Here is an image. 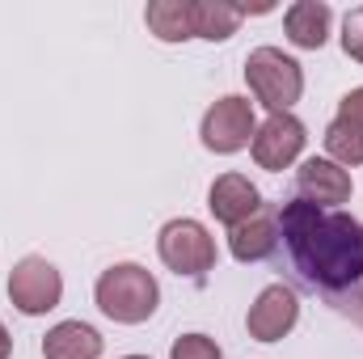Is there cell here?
<instances>
[{
    "label": "cell",
    "mask_w": 363,
    "mask_h": 359,
    "mask_svg": "<svg viewBox=\"0 0 363 359\" xmlns=\"http://www.w3.org/2000/svg\"><path fill=\"white\" fill-rule=\"evenodd\" d=\"M169 359H224V351L207 334H182L178 343L169 347Z\"/></svg>",
    "instance_id": "cell-17"
},
{
    "label": "cell",
    "mask_w": 363,
    "mask_h": 359,
    "mask_svg": "<svg viewBox=\"0 0 363 359\" xmlns=\"http://www.w3.org/2000/svg\"><path fill=\"white\" fill-rule=\"evenodd\" d=\"M245 85L271 114H291V106L304 93V72L279 47H258L245 60Z\"/></svg>",
    "instance_id": "cell-3"
},
{
    "label": "cell",
    "mask_w": 363,
    "mask_h": 359,
    "mask_svg": "<svg viewBox=\"0 0 363 359\" xmlns=\"http://www.w3.org/2000/svg\"><path fill=\"white\" fill-rule=\"evenodd\" d=\"M351 174L342 165H334L330 157H308L300 170H296V199L313 203V207H338L351 199Z\"/></svg>",
    "instance_id": "cell-9"
},
{
    "label": "cell",
    "mask_w": 363,
    "mask_h": 359,
    "mask_svg": "<svg viewBox=\"0 0 363 359\" xmlns=\"http://www.w3.org/2000/svg\"><path fill=\"white\" fill-rule=\"evenodd\" d=\"M93 296H97V309L118 326H140L161 304V287H157L152 270L140 263H114L110 270H101Z\"/></svg>",
    "instance_id": "cell-2"
},
{
    "label": "cell",
    "mask_w": 363,
    "mask_h": 359,
    "mask_svg": "<svg viewBox=\"0 0 363 359\" xmlns=\"http://www.w3.org/2000/svg\"><path fill=\"white\" fill-rule=\"evenodd\" d=\"M194 9V38H207V43H224L237 34L241 26V4H228V0H190Z\"/></svg>",
    "instance_id": "cell-15"
},
{
    "label": "cell",
    "mask_w": 363,
    "mask_h": 359,
    "mask_svg": "<svg viewBox=\"0 0 363 359\" xmlns=\"http://www.w3.org/2000/svg\"><path fill=\"white\" fill-rule=\"evenodd\" d=\"M9 300H13L17 313L43 317V313H51V309H60V300H64V279H60V270L51 267L47 258L26 254L17 267L9 270Z\"/></svg>",
    "instance_id": "cell-6"
},
{
    "label": "cell",
    "mask_w": 363,
    "mask_h": 359,
    "mask_svg": "<svg viewBox=\"0 0 363 359\" xmlns=\"http://www.w3.org/2000/svg\"><path fill=\"white\" fill-rule=\"evenodd\" d=\"M338 118H351V123H363V85L351 89L342 101H338Z\"/></svg>",
    "instance_id": "cell-19"
},
{
    "label": "cell",
    "mask_w": 363,
    "mask_h": 359,
    "mask_svg": "<svg viewBox=\"0 0 363 359\" xmlns=\"http://www.w3.org/2000/svg\"><path fill=\"white\" fill-rule=\"evenodd\" d=\"M123 359H148V355H123Z\"/></svg>",
    "instance_id": "cell-22"
},
{
    "label": "cell",
    "mask_w": 363,
    "mask_h": 359,
    "mask_svg": "<svg viewBox=\"0 0 363 359\" xmlns=\"http://www.w3.org/2000/svg\"><path fill=\"white\" fill-rule=\"evenodd\" d=\"M254 131H258L254 101H250V97H237V93L211 101L207 114H203V127H199L203 148H207V153H220V157H233V153L250 148V144H254Z\"/></svg>",
    "instance_id": "cell-4"
},
{
    "label": "cell",
    "mask_w": 363,
    "mask_h": 359,
    "mask_svg": "<svg viewBox=\"0 0 363 359\" xmlns=\"http://www.w3.org/2000/svg\"><path fill=\"white\" fill-rule=\"evenodd\" d=\"M347 317H351V321H359V326H363V292H359V300H355V304L347 309Z\"/></svg>",
    "instance_id": "cell-21"
},
{
    "label": "cell",
    "mask_w": 363,
    "mask_h": 359,
    "mask_svg": "<svg viewBox=\"0 0 363 359\" xmlns=\"http://www.w3.org/2000/svg\"><path fill=\"white\" fill-rule=\"evenodd\" d=\"M228 250L237 263H262L279 250V216L274 211H254L245 224L228 228Z\"/></svg>",
    "instance_id": "cell-12"
},
{
    "label": "cell",
    "mask_w": 363,
    "mask_h": 359,
    "mask_svg": "<svg viewBox=\"0 0 363 359\" xmlns=\"http://www.w3.org/2000/svg\"><path fill=\"white\" fill-rule=\"evenodd\" d=\"M279 241L308 287L334 309H351L363 292V224L347 211H325L304 199L279 207Z\"/></svg>",
    "instance_id": "cell-1"
},
{
    "label": "cell",
    "mask_w": 363,
    "mask_h": 359,
    "mask_svg": "<svg viewBox=\"0 0 363 359\" xmlns=\"http://www.w3.org/2000/svg\"><path fill=\"white\" fill-rule=\"evenodd\" d=\"M325 153L334 165H363V123H351V118H334L325 127Z\"/></svg>",
    "instance_id": "cell-16"
},
{
    "label": "cell",
    "mask_w": 363,
    "mask_h": 359,
    "mask_svg": "<svg viewBox=\"0 0 363 359\" xmlns=\"http://www.w3.org/2000/svg\"><path fill=\"white\" fill-rule=\"evenodd\" d=\"M47 359H101V334L89 321H60L43 338Z\"/></svg>",
    "instance_id": "cell-13"
},
{
    "label": "cell",
    "mask_w": 363,
    "mask_h": 359,
    "mask_svg": "<svg viewBox=\"0 0 363 359\" xmlns=\"http://www.w3.org/2000/svg\"><path fill=\"white\" fill-rule=\"evenodd\" d=\"M157 250H161V263L174 270V275H186V279H203L207 270L216 267V241L211 233L182 216V220H169L157 237Z\"/></svg>",
    "instance_id": "cell-5"
},
{
    "label": "cell",
    "mask_w": 363,
    "mask_h": 359,
    "mask_svg": "<svg viewBox=\"0 0 363 359\" xmlns=\"http://www.w3.org/2000/svg\"><path fill=\"white\" fill-rule=\"evenodd\" d=\"M144 21H148V30L161 43H186V38H194V9H190V0H152L144 9Z\"/></svg>",
    "instance_id": "cell-14"
},
{
    "label": "cell",
    "mask_w": 363,
    "mask_h": 359,
    "mask_svg": "<svg viewBox=\"0 0 363 359\" xmlns=\"http://www.w3.org/2000/svg\"><path fill=\"white\" fill-rule=\"evenodd\" d=\"M13 355V338H9V330H4V321H0V359Z\"/></svg>",
    "instance_id": "cell-20"
},
{
    "label": "cell",
    "mask_w": 363,
    "mask_h": 359,
    "mask_svg": "<svg viewBox=\"0 0 363 359\" xmlns=\"http://www.w3.org/2000/svg\"><path fill=\"white\" fill-rule=\"evenodd\" d=\"M330 26H334V9L325 0H296L283 13V30H287L291 47H300V51H321L330 38Z\"/></svg>",
    "instance_id": "cell-11"
},
{
    "label": "cell",
    "mask_w": 363,
    "mask_h": 359,
    "mask_svg": "<svg viewBox=\"0 0 363 359\" xmlns=\"http://www.w3.org/2000/svg\"><path fill=\"white\" fill-rule=\"evenodd\" d=\"M342 51H347L355 64H363V4L342 17Z\"/></svg>",
    "instance_id": "cell-18"
},
{
    "label": "cell",
    "mask_w": 363,
    "mask_h": 359,
    "mask_svg": "<svg viewBox=\"0 0 363 359\" xmlns=\"http://www.w3.org/2000/svg\"><path fill=\"white\" fill-rule=\"evenodd\" d=\"M207 207H211V216L220 224L237 228L254 211H262V194H258V186L245 174H220V178L211 182V190H207Z\"/></svg>",
    "instance_id": "cell-10"
},
{
    "label": "cell",
    "mask_w": 363,
    "mask_h": 359,
    "mask_svg": "<svg viewBox=\"0 0 363 359\" xmlns=\"http://www.w3.org/2000/svg\"><path fill=\"white\" fill-rule=\"evenodd\" d=\"M304 140H308V131H304V123L296 118V114H271L258 131H254V144H250V153H254V161H258V170H287L300 153H304Z\"/></svg>",
    "instance_id": "cell-8"
},
{
    "label": "cell",
    "mask_w": 363,
    "mask_h": 359,
    "mask_svg": "<svg viewBox=\"0 0 363 359\" xmlns=\"http://www.w3.org/2000/svg\"><path fill=\"white\" fill-rule=\"evenodd\" d=\"M296 321H300V300H296V292H291L287 283L262 287L258 300H254L250 313H245V330H250V338H258V343H279V338H287V334L296 330Z\"/></svg>",
    "instance_id": "cell-7"
}]
</instances>
